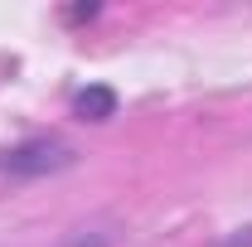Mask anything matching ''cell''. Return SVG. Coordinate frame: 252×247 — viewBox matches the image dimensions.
Segmentation results:
<instances>
[{
	"label": "cell",
	"mask_w": 252,
	"mask_h": 247,
	"mask_svg": "<svg viewBox=\"0 0 252 247\" xmlns=\"http://www.w3.org/2000/svg\"><path fill=\"white\" fill-rule=\"evenodd\" d=\"M73 160H78L73 146H63L59 136H25L10 151H0V175H10V180H49V175L68 170Z\"/></svg>",
	"instance_id": "obj_1"
},
{
	"label": "cell",
	"mask_w": 252,
	"mask_h": 247,
	"mask_svg": "<svg viewBox=\"0 0 252 247\" xmlns=\"http://www.w3.org/2000/svg\"><path fill=\"white\" fill-rule=\"evenodd\" d=\"M117 107H122V97H117V88H107V83H88V88H78L73 93V117L78 122H112L117 117Z\"/></svg>",
	"instance_id": "obj_2"
},
{
	"label": "cell",
	"mask_w": 252,
	"mask_h": 247,
	"mask_svg": "<svg viewBox=\"0 0 252 247\" xmlns=\"http://www.w3.org/2000/svg\"><path fill=\"white\" fill-rule=\"evenodd\" d=\"M63 247H112V233L107 228H78L63 238Z\"/></svg>",
	"instance_id": "obj_3"
},
{
	"label": "cell",
	"mask_w": 252,
	"mask_h": 247,
	"mask_svg": "<svg viewBox=\"0 0 252 247\" xmlns=\"http://www.w3.org/2000/svg\"><path fill=\"white\" fill-rule=\"evenodd\" d=\"M102 15V5H73V10H63V25H88Z\"/></svg>",
	"instance_id": "obj_4"
},
{
	"label": "cell",
	"mask_w": 252,
	"mask_h": 247,
	"mask_svg": "<svg viewBox=\"0 0 252 247\" xmlns=\"http://www.w3.org/2000/svg\"><path fill=\"white\" fill-rule=\"evenodd\" d=\"M214 247H252V223H248V228H233V233H228V238H219Z\"/></svg>",
	"instance_id": "obj_5"
}]
</instances>
